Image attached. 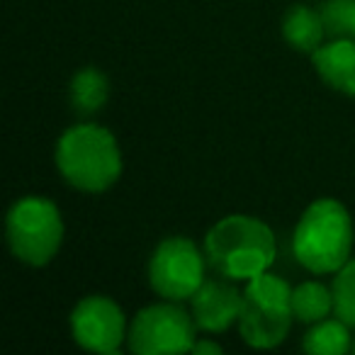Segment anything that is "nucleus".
Segmentation results:
<instances>
[{"label":"nucleus","mask_w":355,"mask_h":355,"mask_svg":"<svg viewBox=\"0 0 355 355\" xmlns=\"http://www.w3.org/2000/svg\"><path fill=\"white\" fill-rule=\"evenodd\" d=\"M205 256L212 270L229 280H251L270 270L277 256L275 234L263 219L229 214L205 236Z\"/></svg>","instance_id":"obj_1"},{"label":"nucleus","mask_w":355,"mask_h":355,"mask_svg":"<svg viewBox=\"0 0 355 355\" xmlns=\"http://www.w3.org/2000/svg\"><path fill=\"white\" fill-rule=\"evenodd\" d=\"M56 168L64 180L83 193H105L122 175V151L110 129L73 124L56 141Z\"/></svg>","instance_id":"obj_2"},{"label":"nucleus","mask_w":355,"mask_h":355,"mask_svg":"<svg viewBox=\"0 0 355 355\" xmlns=\"http://www.w3.org/2000/svg\"><path fill=\"white\" fill-rule=\"evenodd\" d=\"M353 222L338 200L321 198L311 202L300 217L292 234V251L300 266L324 275L336 272L350 261Z\"/></svg>","instance_id":"obj_3"},{"label":"nucleus","mask_w":355,"mask_h":355,"mask_svg":"<svg viewBox=\"0 0 355 355\" xmlns=\"http://www.w3.org/2000/svg\"><path fill=\"white\" fill-rule=\"evenodd\" d=\"M292 287L270 270L251 277L239 314L241 338L253 348H275L292 326Z\"/></svg>","instance_id":"obj_4"},{"label":"nucleus","mask_w":355,"mask_h":355,"mask_svg":"<svg viewBox=\"0 0 355 355\" xmlns=\"http://www.w3.org/2000/svg\"><path fill=\"white\" fill-rule=\"evenodd\" d=\"M6 232L12 256L32 268H42L64 243V217L49 198L27 195L10 207Z\"/></svg>","instance_id":"obj_5"},{"label":"nucleus","mask_w":355,"mask_h":355,"mask_svg":"<svg viewBox=\"0 0 355 355\" xmlns=\"http://www.w3.org/2000/svg\"><path fill=\"white\" fill-rule=\"evenodd\" d=\"M195 319L173 300L148 304L129 324L127 343L139 355L190 353L195 338Z\"/></svg>","instance_id":"obj_6"},{"label":"nucleus","mask_w":355,"mask_h":355,"mask_svg":"<svg viewBox=\"0 0 355 355\" xmlns=\"http://www.w3.org/2000/svg\"><path fill=\"white\" fill-rule=\"evenodd\" d=\"M207 256L188 236H168L153 248L148 261V285L163 300H193L207 277Z\"/></svg>","instance_id":"obj_7"},{"label":"nucleus","mask_w":355,"mask_h":355,"mask_svg":"<svg viewBox=\"0 0 355 355\" xmlns=\"http://www.w3.org/2000/svg\"><path fill=\"white\" fill-rule=\"evenodd\" d=\"M71 334L90 353H117L129 336L122 306L107 295H88L71 311Z\"/></svg>","instance_id":"obj_8"},{"label":"nucleus","mask_w":355,"mask_h":355,"mask_svg":"<svg viewBox=\"0 0 355 355\" xmlns=\"http://www.w3.org/2000/svg\"><path fill=\"white\" fill-rule=\"evenodd\" d=\"M243 306V292L229 282L222 280H205L200 290L193 295V319L202 331L222 334L234 321H239Z\"/></svg>","instance_id":"obj_9"},{"label":"nucleus","mask_w":355,"mask_h":355,"mask_svg":"<svg viewBox=\"0 0 355 355\" xmlns=\"http://www.w3.org/2000/svg\"><path fill=\"white\" fill-rule=\"evenodd\" d=\"M311 59H314L316 73L326 85L355 98V40L336 37L331 42H324L311 54Z\"/></svg>","instance_id":"obj_10"},{"label":"nucleus","mask_w":355,"mask_h":355,"mask_svg":"<svg viewBox=\"0 0 355 355\" xmlns=\"http://www.w3.org/2000/svg\"><path fill=\"white\" fill-rule=\"evenodd\" d=\"M282 37H285V42L292 49L314 54L324 44L326 37H329L319 8L314 10V8L304 6V3L292 6L285 12V17H282Z\"/></svg>","instance_id":"obj_11"},{"label":"nucleus","mask_w":355,"mask_h":355,"mask_svg":"<svg viewBox=\"0 0 355 355\" xmlns=\"http://www.w3.org/2000/svg\"><path fill=\"white\" fill-rule=\"evenodd\" d=\"M110 98V80L95 66H83L76 71L69 85V100L71 110L80 117H90V114L100 112L107 105Z\"/></svg>","instance_id":"obj_12"},{"label":"nucleus","mask_w":355,"mask_h":355,"mask_svg":"<svg viewBox=\"0 0 355 355\" xmlns=\"http://www.w3.org/2000/svg\"><path fill=\"white\" fill-rule=\"evenodd\" d=\"M350 326L343 319H321L302 338V348L311 355H343L350 350Z\"/></svg>","instance_id":"obj_13"},{"label":"nucleus","mask_w":355,"mask_h":355,"mask_svg":"<svg viewBox=\"0 0 355 355\" xmlns=\"http://www.w3.org/2000/svg\"><path fill=\"white\" fill-rule=\"evenodd\" d=\"M331 309H334V292L324 282L306 280L292 290L295 319L304 321V324H316V321L326 319L331 314Z\"/></svg>","instance_id":"obj_14"},{"label":"nucleus","mask_w":355,"mask_h":355,"mask_svg":"<svg viewBox=\"0 0 355 355\" xmlns=\"http://www.w3.org/2000/svg\"><path fill=\"white\" fill-rule=\"evenodd\" d=\"M326 35L355 40V0H324L319 6Z\"/></svg>","instance_id":"obj_15"},{"label":"nucleus","mask_w":355,"mask_h":355,"mask_svg":"<svg viewBox=\"0 0 355 355\" xmlns=\"http://www.w3.org/2000/svg\"><path fill=\"white\" fill-rule=\"evenodd\" d=\"M331 292L336 316L348 326H355V261H348L340 270H336Z\"/></svg>","instance_id":"obj_16"},{"label":"nucleus","mask_w":355,"mask_h":355,"mask_svg":"<svg viewBox=\"0 0 355 355\" xmlns=\"http://www.w3.org/2000/svg\"><path fill=\"white\" fill-rule=\"evenodd\" d=\"M190 353H195V355H202V353H222V345L219 343H214V340H209V338H200V340H195L193 343V350Z\"/></svg>","instance_id":"obj_17"},{"label":"nucleus","mask_w":355,"mask_h":355,"mask_svg":"<svg viewBox=\"0 0 355 355\" xmlns=\"http://www.w3.org/2000/svg\"><path fill=\"white\" fill-rule=\"evenodd\" d=\"M353 350H355V345H353Z\"/></svg>","instance_id":"obj_18"}]
</instances>
